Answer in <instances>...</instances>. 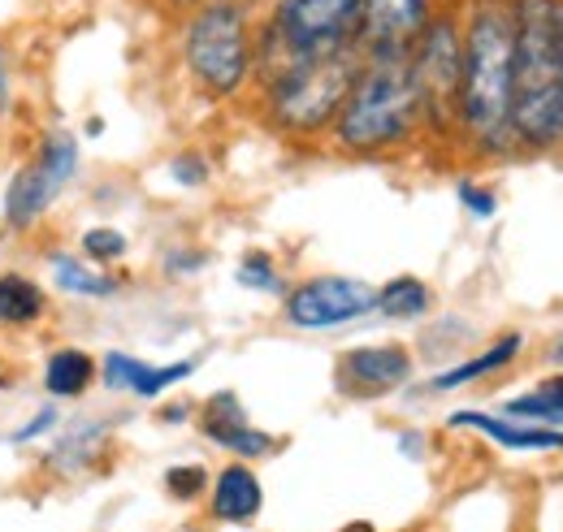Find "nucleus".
<instances>
[{
  "label": "nucleus",
  "mask_w": 563,
  "mask_h": 532,
  "mask_svg": "<svg viewBox=\"0 0 563 532\" xmlns=\"http://www.w3.org/2000/svg\"><path fill=\"white\" fill-rule=\"evenodd\" d=\"M455 126L482 152H507L511 134V4L477 0L464 31Z\"/></svg>",
  "instance_id": "f03ea898"
},
{
  "label": "nucleus",
  "mask_w": 563,
  "mask_h": 532,
  "mask_svg": "<svg viewBox=\"0 0 563 532\" xmlns=\"http://www.w3.org/2000/svg\"><path fill=\"white\" fill-rule=\"evenodd\" d=\"M57 424H62V411H57V402H44V407H40V411H35V415L22 424V429H13V433H9V442H13V446H26V442H35V437L53 433Z\"/></svg>",
  "instance_id": "a878e982"
},
{
  "label": "nucleus",
  "mask_w": 563,
  "mask_h": 532,
  "mask_svg": "<svg viewBox=\"0 0 563 532\" xmlns=\"http://www.w3.org/2000/svg\"><path fill=\"white\" fill-rule=\"evenodd\" d=\"M364 57L352 44L312 53V57H282L274 66H261L256 74L265 78V104L269 122L286 134H317L334 126L347 91Z\"/></svg>",
  "instance_id": "20e7f679"
},
{
  "label": "nucleus",
  "mask_w": 563,
  "mask_h": 532,
  "mask_svg": "<svg viewBox=\"0 0 563 532\" xmlns=\"http://www.w3.org/2000/svg\"><path fill=\"white\" fill-rule=\"evenodd\" d=\"M511 134L563 138V0H511Z\"/></svg>",
  "instance_id": "f257e3e1"
},
{
  "label": "nucleus",
  "mask_w": 563,
  "mask_h": 532,
  "mask_svg": "<svg viewBox=\"0 0 563 532\" xmlns=\"http://www.w3.org/2000/svg\"><path fill=\"white\" fill-rule=\"evenodd\" d=\"M265 507V489L247 464H230L212 480V520L221 524H252Z\"/></svg>",
  "instance_id": "2eb2a0df"
},
{
  "label": "nucleus",
  "mask_w": 563,
  "mask_h": 532,
  "mask_svg": "<svg viewBox=\"0 0 563 532\" xmlns=\"http://www.w3.org/2000/svg\"><path fill=\"white\" fill-rule=\"evenodd\" d=\"M408 66L421 91V109L429 126H446L455 122V96H460V66H464V35L455 26V18H429L421 40L408 53Z\"/></svg>",
  "instance_id": "6e6552de"
},
{
  "label": "nucleus",
  "mask_w": 563,
  "mask_h": 532,
  "mask_svg": "<svg viewBox=\"0 0 563 532\" xmlns=\"http://www.w3.org/2000/svg\"><path fill=\"white\" fill-rule=\"evenodd\" d=\"M520 346H525V337H520V333H507V337L494 342L490 351L464 359L460 368L438 373V377L429 381V390H433V395H442V390H460V386H468V381H477V377H486V373H498V368H507V364L520 355Z\"/></svg>",
  "instance_id": "6ab92c4d"
},
{
  "label": "nucleus",
  "mask_w": 563,
  "mask_h": 532,
  "mask_svg": "<svg viewBox=\"0 0 563 532\" xmlns=\"http://www.w3.org/2000/svg\"><path fill=\"white\" fill-rule=\"evenodd\" d=\"M507 415L533 420V424H563V377H547L533 395L507 402Z\"/></svg>",
  "instance_id": "412c9836"
},
{
  "label": "nucleus",
  "mask_w": 563,
  "mask_h": 532,
  "mask_svg": "<svg viewBox=\"0 0 563 532\" xmlns=\"http://www.w3.org/2000/svg\"><path fill=\"white\" fill-rule=\"evenodd\" d=\"M555 359H560V364H563V342H560V346H555Z\"/></svg>",
  "instance_id": "7c9ffc66"
},
{
  "label": "nucleus",
  "mask_w": 563,
  "mask_h": 532,
  "mask_svg": "<svg viewBox=\"0 0 563 532\" xmlns=\"http://www.w3.org/2000/svg\"><path fill=\"white\" fill-rule=\"evenodd\" d=\"M205 265V252H178V256H169L165 261V268L178 277V273H196V268Z\"/></svg>",
  "instance_id": "c85d7f7f"
},
{
  "label": "nucleus",
  "mask_w": 563,
  "mask_h": 532,
  "mask_svg": "<svg viewBox=\"0 0 563 532\" xmlns=\"http://www.w3.org/2000/svg\"><path fill=\"white\" fill-rule=\"evenodd\" d=\"M234 281L243 286V290H261V295H282V277L274 261L265 256V252H247L239 268H234Z\"/></svg>",
  "instance_id": "b1692460"
},
{
  "label": "nucleus",
  "mask_w": 563,
  "mask_h": 532,
  "mask_svg": "<svg viewBox=\"0 0 563 532\" xmlns=\"http://www.w3.org/2000/svg\"><path fill=\"white\" fill-rule=\"evenodd\" d=\"M200 429H205L209 442H217L221 451H234L239 459H265V455H274V446H278L265 429L247 424V411L239 407V399H234L230 390H221V395H212V399L205 402Z\"/></svg>",
  "instance_id": "ddd939ff"
},
{
  "label": "nucleus",
  "mask_w": 563,
  "mask_h": 532,
  "mask_svg": "<svg viewBox=\"0 0 563 532\" xmlns=\"http://www.w3.org/2000/svg\"><path fill=\"white\" fill-rule=\"evenodd\" d=\"M48 317V290L31 273H0V325L4 330H31Z\"/></svg>",
  "instance_id": "f3484780"
},
{
  "label": "nucleus",
  "mask_w": 563,
  "mask_h": 532,
  "mask_svg": "<svg viewBox=\"0 0 563 532\" xmlns=\"http://www.w3.org/2000/svg\"><path fill=\"white\" fill-rule=\"evenodd\" d=\"M78 252H82L91 265H113V261H122V256L131 252V239H126L122 230H113V225H91V230H82Z\"/></svg>",
  "instance_id": "5701e85b"
},
{
  "label": "nucleus",
  "mask_w": 563,
  "mask_h": 532,
  "mask_svg": "<svg viewBox=\"0 0 563 532\" xmlns=\"http://www.w3.org/2000/svg\"><path fill=\"white\" fill-rule=\"evenodd\" d=\"M421 122V91H417L408 57H368L334 118V138L347 152L373 156V152H386L412 138Z\"/></svg>",
  "instance_id": "7ed1b4c3"
},
{
  "label": "nucleus",
  "mask_w": 563,
  "mask_h": 532,
  "mask_svg": "<svg viewBox=\"0 0 563 532\" xmlns=\"http://www.w3.org/2000/svg\"><path fill=\"white\" fill-rule=\"evenodd\" d=\"M355 13L360 0H278L256 44V69L352 44Z\"/></svg>",
  "instance_id": "423d86ee"
},
{
  "label": "nucleus",
  "mask_w": 563,
  "mask_h": 532,
  "mask_svg": "<svg viewBox=\"0 0 563 532\" xmlns=\"http://www.w3.org/2000/svg\"><path fill=\"white\" fill-rule=\"evenodd\" d=\"M373 299H377V286H368L360 277H339V273L308 277L295 290H286V321L308 333L339 330V325L368 317Z\"/></svg>",
  "instance_id": "1a4fd4ad"
},
{
  "label": "nucleus",
  "mask_w": 563,
  "mask_h": 532,
  "mask_svg": "<svg viewBox=\"0 0 563 532\" xmlns=\"http://www.w3.org/2000/svg\"><path fill=\"white\" fill-rule=\"evenodd\" d=\"M429 303H433L429 286H424L421 277L404 273V277H390L386 286H377L373 312H382V317H390V321H417V317L429 312Z\"/></svg>",
  "instance_id": "aec40b11"
},
{
  "label": "nucleus",
  "mask_w": 563,
  "mask_h": 532,
  "mask_svg": "<svg viewBox=\"0 0 563 532\" xmlns=\"http://www.w3.org/2000/svg\"><path fill=\"white\" fill-rule=\"evenodd\" d=\"M169 178L178 187H205L209 182V160L200 152H183V156L169 160Z\"/></svg>",
  "instance_id": "bb28decb"
},
{
  "label": "nucleus",
  "mask_w": 563,
  "mask_h": 532,
  "mask_svg": "<svg viewBox=\"0 0 563 532\" xmlns=\"http://www.w3.org/2000/svg\"><path fill=\"white\" fill-rule=\"evenodd\" d=\"M40 381H44V395L53 402L82 399V395L100 381V359L87 355L82 346H57V351L44 359Z\"/></svg>",
  "instance_id": "dca6fc26"
},
{
  "label": "nucleus",
  "mask_w": 563,
  "mask_h": 532,
  "mask_svg": "<svg viewBox=\"0 0 563 532\" xmlns=\"http://www.w3.org/2000/svg\"><path fill=\"white\" fill-rule=\"evenodd\" d=\"M9 100H13V69L0 53V109H9Z\"/></svg>",
  "instance_id": "c756f323"
},
{
  "label": "nucleus",
  "mask_w": 563,
  "mask_h": 532,
  "mask_svg": "<svg viewBox=\"0 0 563 532\" xmlns=\"http://www.w3.org/2000/svg\"><path fill=\"white\" fill-rule=\"evenodd\" d=\"M104 433H109V424H100V420H78L74 429H66V437L53 446L48 464L62 467V472H74V467L82 464V451L91 455V451L104 442Z\"/></svg>",
  "instance_id": "4be33fe9"
},
{
  "label": "nucleus",
  "mask_w": 563,
  "mask_h": 532,
  "mask_svg": "<svg viewBox=\"0 0 563 532\" xmlns=\"http://www.w3.org/2000/svg\"><path fill=\"white\" fill-rule=\"evenodd\" d=\"M412 381V351L399 342L352 346L339 355V390L352 399H382Z\"/></svg>",
  "instance_id": "9b49d317"
},
{
  "label": "nucleus",
  "mask_w": 563,
  "mask_h": 532,
  "mask_svg": "<svg viewBox=\"0 0 563 532\" xmlns=\"http://www.w3.org/2000/svg\"><path fill=\"white\" fill-rule=\"evenodd\" d=\"M451 429H477L503 451H563V429L555 424H520L516 415H490V411H451Z\"/></svg>",
  "instance_id": "4468645a"
},
{
  "label": "nucleus",
  "mask_w": 563,
  "mask_h": 532,
  "mask_svg": "<svg viewBox=\"0 0 563 532\" xmlns=\"http://www.w3.org/2000/svg\"><path fill=\"white\" fill-rule=\"evenodd\" d=\"M183 66L212 100L234 96L256 74V35L239 0H209L187 18Z\"/></svg>",
  "instance_id": "39448f33"
},
{
  "label": "nucleus",
  "mask_w": 563,
  "mask_h": 532,
  "mask_svg": "<svg viewBox=\"0 0 563 532\" xmlns=\"http://www.w3.org/2000/svg\"><path fill=\"white\" fill-rule=\"evenodd\" d=\"M460 203L473 212V217H494V208H498V200H494V191H486V187H477V182H460Z\"/></svg>",
  "instance_id": "cd10ccee"
},
{
  "label": "nucleus",
  "mask_w": 563,
  "mask_h": 532,
  "mask_svg": "<svg viewBox=\"0 0 563 532\" xmlns=\"http://www.w3.org/2000/svg\"><path fill=\"white\" fill-rule=\"evenodd\" d=\"M205 485H209V472L200 464H178L165 472V489H169V498H178V502H196V498L205 494Z\"/></svg>",
  "instance_id": "393cba45"
},
{
  "label": "nucleus",
  "mask_w": 563,
  "mask_h": 532,
  "mask_svg": "<svg viewBox=\"0 0 563 532\" xmlns=\"http://www.w3.org/2000/svg\"><path fill=\"white\" fill-rule=\"evenodd\" d=\"M433 18L429 0H360L352 26V48L368 57H408Z\"/></svg>",
  "instance_id": "9d476101"
},
{
  "label": "nucleus",
  "mask_w": 563,
  "mask_h": 532,
  "mask_svg": "<svg viewBox=\"0 0 563 532\" xmlns=\"http://www.w3.org/2000/svg\"><path fill=\"white\" fill-rule=\"evenodd\" d=\"M48 273H53V286L74 299H109L122 290V277L104 273L100 265H91L87 256H74V252H48Z\"/></svg>",
  "instance_id": "a211bd4d"
},
{
  "label": "nucleus",
  "mask_w": 563,
  "mask_h": 532,
  "mask_svg": "<svg viewBox=\"0 0 563 532\" xmlns=\"http://www.w3.org/2000/svg\"><path fill=\"white\" fill-rule=\"evenodd\" d=\"M74 174H78V138L70 131H48L40 138L35 156L18 165V174L4 187V200H0L4 225L13 234L35 230L53 212V203L66 196Z\"/></svg>",
  "instance_id": "0eeeda50"
},
{
  "label": "nucleus",
  "mask_w": 563,
  "mask_h": 532,
  "mask_svg": "<svg viewBox=\"0 0 563 532\" xmlns=\"http://www.w3.org/2000/svg\"><path fill=\"white\" fill-rule=\"evenodd\" d=\"M191 373H196V359L147 364L131 351H104V359H100V386L113 395H135V399H161L165 390H174Z\"/></svg>",
  "instance_id": "f8f14e48"
}]
</instances>
